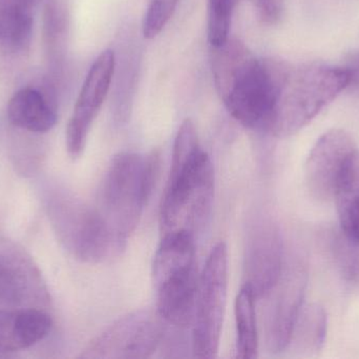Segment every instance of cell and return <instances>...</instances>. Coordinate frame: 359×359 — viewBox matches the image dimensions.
<instances>
[{"label": "cell", "instance_id": "6da1fadb", "mask_svg": "<svg viewBox=\"0 0 359 359\" xmlns=\"http://www.w3.org/2000/svg\"><path fill=\"white\" fill-rule=\"evenodd\" d=\"M215 197V169L198 143L192 120L186 119L175 139L168 187L162 200V233L198 231L210 214Z\"/></svg>", "mask_w": 359, "mask_h": 359}, {"label": "cell", "instance_id": "7a4b0ae2", "mask_svg": "<svg viewBox=\"0 0 359 359\" xmlns=\"http://www.w3.org/2000/svg\"><path fill=\"white\" fill-rule=\"evenodd\" d=\"M349 84V72L346 67L290 65L264 130L280 138L295 134L334 100Z\"/></svg>", "mask_w": 359, "mask_h": 359}, {"label": "cell", "instance_id": "3957f363", "mask_svg": "<svg viewBox=\"0 0 359 359\" xmlns=\"http://www.w3.org/2000/svg\"><path fill=\"white\" fill-rule=\"evenodd\" d=\"M160 154L120 153L111 159L99 194L101 214L123 240L136 230L160 170Z\"/></svg>", "mask_w": 359, "mask_h": 359}, {"label": "cell", "instance_id": "277c9868", "mask_svg": "<svg viewBox=\"0 0 359 359\" xmlns=\"http://www.w3.org/2000/svg\"><path fill=\"white\" fill-rule=\"evenodd\" d=\"M153 276L160 318L177 328L192 324L200 278L194 234H164L154 259Z\"/></svg>", "mask_w": 359, "mask_h": 359}, {"label": "cell", "instance_id": "5b68a950", "mask_svg": "<svg viewBox=\"0 0 359 359\" xmlns=\"http://www.w3.org/2000/svg\"><path fill=\"white\" fill-rule=\"evenodd\" d=\"M50 217L59 240L78 261L104 263L119 256L126 240L109 227L99 209L72 196L53 200Z\"/></svg>", "mask_w": 359, "mask_h": 359}, {"label": "cell", "instance_id": "8992f818", "mask_svg": "<svg viewBox=\"0 0 359 359\" xmlns=\"http://www.w3.org/2000/svg\"><path fill=\"white\" fill-rule=\"evenodd\" d=\"M289 67L278 59L253 56L217 89V93L241 124L264 130Z\"/></svg>", "mask_w": 359, "mask_h": 359}, {"label": "cell", "instance_id": "52a82bcc", "mask_svg": "<svg viewBox=\"0 0 359 359\" xmlns=\"http://www.w3.org/2000/svg\"><path fill=\"white\" fill-rule=\"evenodd\" d=\"M228 289V251L225 242L213 247L198 278L192 329L196 358H215L221 341Z\"/></svg>", "mask_w": 359, "mask_h": 359}, {"label": "cell", "instance_id": "ba28073f", "mask_svg": "<svg viewBox=\"0 0 359 359\" xmlns=\"http://www.w3.org/2000/svg\"><path fill=\"white\" fill-rule=\"evenodd\" d=\"M163 335V320L158 312L139 310L120 318L95 337L79 358H151L159 348Z\"/></svg>", "mask_w": 359, "mask_h": 359}, {"label": "cell", "instance_id": "9c48e42d", "mask_svg": "<svg viewBox=\"0 0 359 359\" xmlns=\"http://www.w3.org/2000/svg\"><path fill=\"white\" fill-rule=\"evenodd\" d=\"M115 54L103 51L93 63L78 95L65 133L69 157L77 159L86 149L88 133L107 98L115 72Z\"/></svg>", "mask_w": 359, "mask_h": 359}, {"label": "cell", "instance_id": "30bf717a", "mask_svg": "<svg viewBox=\"0 0 359 359\" xmlns=\"http://www.w3.org/2000/svg\"><path fill=\"white\" fill-rule=\"evenodd\" d=\"M283 273V244L278 227L259 219L249 229L244 256V285L255 299H264L276 288Z\"/></svg>", "mask_w": 359, "mask_h": 359}, {"label": "cell", "instance_id": "8fae6325", "mask_svg": "<svg viewBox=\"0 0 359 359\" xmlns=\"http://www.w3.org/2000/svg\"><path fill=\"white\" fill-rule=\"evenodd\" d=\"M356 151L353 139L343 130L329 131L316 141L305 168L306 183L314 198L334 200L341 174Z\"/></svg>", "mask_w": 359, "mask_h": 359}, {"label": "cell", "instance_id": "7c38bea8", "mask_svg": "<svg viewBox=\"0 0 359 359\" xmlns=\"http://www.w3.org/2000/svg\"><path fill=\"white\" fill-rule=\"evenodd\" d=\"M306 273L299 266L283 272L276 288L266 320V341L271 352L287 349L299 313L303 309Z\"/></svg>", "mask_w": 359, "mask_h": 359}, {"label": "cell", "instance_id": "4fadbf2b", "mask_svg": "<svg viewBox=\"0 0 359 359\" xmlns=\"http://www.w3.org/2000/svg\"><path fill=\"white\" fill-rule=\"evenodd\" d=\"M48 299L41 275L29 259L14 247H0V303L33 308Z\"/></svg>", "mask_w": 359, "mask_h": 359}, {"label": "cell", "instance_id": "5bb4252c", "mask_svg": "<svg viewBox=\"0 0 359 359\" xmlns=\"http://www.w3.org/2000/svg\"><path fill=\"white\" fill-rule=\"evenodd\" d=\"M8 122L27 132H48L58 120V105L54 86L48 82L46 90L25 86L17 91L8 105Z\"/></svg>", "mask_w": 359, "mask_h": 359}, {"label": "cell", "instance_id": "9a60e30c", "mask_svg": "<svg viewBox=\"0 0 359 359\" xmlns=\"http://www.w3.org/2000/svg\"><path fill=\"white\" fill-rule=\"evenodd\" d=\"M53 322L38 308L0 309V352L29 349L48 337Z\"/></svg>", "mask_w": 359, "mask_h": 359}, {"label": "cell", "instance_id": "2e32d148", "mask_svg": "<svg viewBox=\"0 0 359 359\" xmlns=\"http://www.w3.org/2000/svg\"><path fill=\"white\" fill-rule=\"evenodd\" d=\"M37 0H0V53L21 56L33 37V11Z\"/></svg>", "mask_w": 359, "mask_h": 359}, {"label": "cell", "instance_id": "e0dca14e", "mask_svg": "<svg viewBox=\"0 0 359 359\" xmlns=\"http://www.w3.org/2000/svg\"><path fill=\"white\" fill-rule=\"evenodd\" d=\"M341 230L350 242L359 246V152L348 162L334 196Z\"/></svg>", "mask_w": 359, "mask_h": 359}, {"label": "cell", "instance_id": "ac0fdd59", "mask_svg": "<svg viewBox=\"0 0 359 359\" xmlns=\"http://www.w3.org/2000/svg\"><path fill=\"white\" fill-rule=\"evenodd\" d=\"M255 294L243 286L236 299L234 314L236 325V358L253 359L259 352Z\"/></svg>", "mask_w": 359, "mask_h": 359}, {"label": "cell", "instance_id": "d6986e66", "mask_svg": "<svg viewBox=\"0 0 359 359\" xmlns=\"http://www.w3.org/2000/svg\"><path fill=\"white\" fill-rule=\"evenodd\" d=\"M326 333V312L320 306H309L302 309L290 344L295 343L299 351L305 352L308 355L318 354L324 346Z\"/></svg>", "mask_w": 359, "mask_h": 359}, {"label": "cell", "instance_id": "ffe728a7", "mask_svg": "<svg viewBox=\"0 0 359 359\" xmlns=\"http://www.w3.org/2000/svg\"><path fill=\"white\" fill-rule=\"evenodd\" d=\"M236 0H209L207 32L212 48L222 46L229 39L232 12Z\"/></svg>", "mask_w": 359, "mask_h": 359}, {"label": "cell", "instance_id": "44dd1931", "mask_svg": "<svg viewBox=\"0 0 359 359\" xmlns=\"http://www.w3.org/2000/svg\"><path fill=\"white\" fill-rule=\"evenodd\" d=\"M179 0H149V8L143 22L145 38H155L170 22L176 12Z\"/></svg>", "mask_w": 359, "mask_h": 359}, {"label": "cell", "instance_id": "7402d4cb", "mask_svg": "<svg viewBox=\"0 0 359 359\" xmlns=\"http://www.w3.org/2000/svg\"><path fill=\"white\" fill-rule=\"evenodd\" d=\"M259 17L265 22L274 25L284 12V0H252Z\"/></svg>", "mask_w": 359, "mask_h": 359}, {"label": "cell", "instance_id": "603a6c76", "mask_svg": "<svg viewBox=\"0 0 359 359\" xmlns=\"http://www.w3.org/2000/svg\"><path fill=\"white\" fill-rule=\"evenodd\" d=\"M346 69L349 72V86H355L359 89V54H354L348 60V65Z\"/></svg>", "mask_w": 359, "mask_h": 359}]
</instances>
